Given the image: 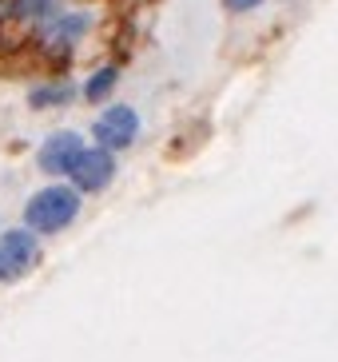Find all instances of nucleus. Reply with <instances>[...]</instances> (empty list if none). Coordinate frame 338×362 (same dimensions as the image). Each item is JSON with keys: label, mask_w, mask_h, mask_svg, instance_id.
<instances>
[{"label": "nucleus", "mask_w": 338, "mask_h": 362, "mask_svg": "<svg viewBox=\"0 0 338 362\" xmlns=\"http://www.w3.org/2000/svg\"><path fill=\"white\" fill-rule=\"evenodd\" d=\"M80 215V192L72 183H48L24 203V227L32 235H60Z\"/></svg>", "instance_id": "1"}, {"label": "nucleus", "mask_w": 338, "mask_h": 362, "mask_svg": "<svg viewBox=\"0 0 338 362\" xmlns=\"http://www.w3.org/2000/svg\"><path fill=\"white\" fill-rule=\"evenodd\" d=\"M92 139H95V148L112 151V156L127 151L139 139V112L132 104H107L92 124Z\"/></svg>", "instance_id": "2"}, {"label": "nucleus", "mask_w": 338, "mask_h": 362, "mask_svg": "<svg viewBox=\"0 0 338 362\" xmlns=\"http://www.w3.org/2000/svg\"><path fill=\"white\" fill-rule=\"evenodd\" d=\"M36 263H40V235H32L28 227H12L0 235V283L32 275Z\"/></svg>", "instance_id": "3"}, {"label": "nucleus", "mask_w": 338, "mask_h": 362, "mask_svg": "<svg viewBox=\"0 0 338 362\" xmlns=\"http://www.w3.org/2000/svg\"><path fill=\"white\" fill-rule=\"evenodd\" d=\"M68 180H72V187L80 195H100L107 183L116 180V156L104 151V148H84L76 156Z\"/></svg>", "instance_id": "4"}, {"label": "nucleus", "mask_w": 338, "mask_h": 362, "mask_svg": "<svg viewBox=\"0 0 338 362\" xmlns=\"http://www.w3.org/2000/svg\"><path fill=\"white\" fill-rule=\"evenodd\" d=\"M60 12H64L60 0H0V33H12V28L40 33Z\"/></svg>", "instance_id": "5"}, {"label": "nucleus", "mask_w": 338, "mask_h": 362, "mask_svg": "<svg viewBox=\"0 0 338 362\" xmlns=\"http://www.w3.org/2000/svg\"><path fill=\"white\" fill-rule=\"evenodd\" d=\"M88 28H92V16H88V12H60V16H52L36 36L44 40V52L48 56H68L76 44L88 36Z\"/></svg>", "instance_id": "6"}, {"label": "nucleus", "mask_w": 338, "mask_h": 362, "mask_svg": "<svg viewBox=\"0 0 338 362\" xmlns=\"http://www.w3.org/2000/svg\"><path fill=\"white\" fill-rule=\"evenodd\" d=\"M88 144H84L80 132H52V136L40 144V151H36V168H40L44 175H68L76 156Z\"/></svg>", "instance_id": "7"}, {"label": "nucleus", "mask_w": 338, "mask_h": 362, "mask_svg": "<svg viewBox=\"0 0 338 362\" xmlns=\"http://www.w3.org/2000/svg\"><path fill=\"white\" fill-rule=\"evenodd\" d=\"M116 84H120V68L104 64V68H95V72L88 76L80 92H84L88 104H107V96H116Z\"/></svg>", "instance_id": "8"}, {"label": "nucleus", "mask_w": 338, "mask_h": 362, "mask_svg": "<svg viewBox=\"0 0 338 362\" xmlns=\"http://www.w3.org/2000/svg\"><path fill=\"white\" fill-rule=\"evenodd\" d=\"M76 88L68 84V80H52V84H40L28 92V107H36V112H44V107H64L72 104Z\"/></svg>", "instance_id": "9"}, {"label": "nucleus", "mask_w": 338, "mask_h": 362, "mask_svg": "<svg viewBox=\"0 0 338 362\" xmlns=\"http://www.w3.org/2000/svg\"><path fill=\"white\" fill-rule=\"evenodd\" d=\"M259 4H263V0H223V8L227 12H255Z\"/></svg>", "instance_id": "10"}]
</instances>
